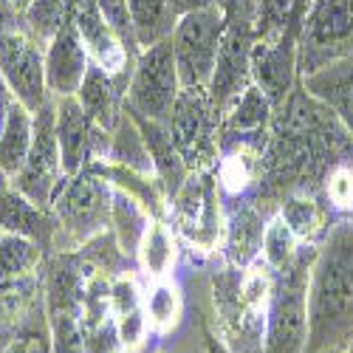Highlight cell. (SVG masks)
<instances>
[{
    "label": "cell",
    "mask_w": 353,
    "mask_h": 353,
    "mask_svg": "<svg viewBox=\"0 0 353 353\" xmlns=\"http://www.w3.org/2000/svg\"><path fill=\"white\" fill-rule=\"evenodd\" d=\"M65 181L63 172V159H60V144H57V130H54V99L34 113V141L32 150L26 156V164L20 172L9 181L20 195H26L32 203L43 210H51Z\"/></svg>",
    "instance_id": "8fae6325"
},
{
    "label": "cell",
    "mask_w": 353,
    "mask_h": 353,
    "mask_svg": "<svg viewBox=\"0 0 353 353\" xmlns=\"http://www.w3.org/2000/svg\"><path fill=\"white\" fill-rule=\"evenodd\" d=\"M77 0H34L32 9L23 14V28L32 37H37L43 46L71 23Z\"/></svg>",
    "instance_id": "4dcf8cb0"
},
{
    "label": "cell",
    "mask_w": 353,
    "mask_h": 353,
    "mask_svg": "<svg viewBox=\"0 0 353 353\" xmlns=\"http://www.w3.org/2000/svg\"><path fill=\"white\" fill-rule=\"evenodd\" d=\"M272 108H274L272 99L252 82L221 116V147L238 144V141H254L260 136H266V128L272 122Z\"/></svg>",
    "instance_id": "e0dca14e"
},
{
    "label": "cell",
    "mask_w": 353,
    "mask_h": 353,
    "mask_svg": "<svg viewBox=\"0 0 353 353\" xmlns=\"http://www.w3.org/2000/svg\"><path fill=\"white\" fill-rule=\"evenodd\" d=\"M0 113H3V110H0Z\"/></svg>",
    "instance_id": "7bdbcfd3"
},
{
    "label": "cell",
    "mask_w": 353,
    "mask_h": 353,
    "mask_svg": "<svg viewBox=\"0 0 353 353\" xmlns=\"http://www.w3.org/2000/svg\"><path fill=\"white\" fill-rule=\"evenodd\" d=\"M207 347H210V353H229V347H226L223 342H218V339H212V336H210V342H207Z\"/></svg>",
    "instance_id": "ab89813d"
},
{
    "label": "cell",
    "mask_w": 353,
    "mask_h": 353,
    "mask_svg": "<svg viewBox=\"0 0 353 353\" xmlns=\"http://www.w3.org/2000/svg\"><path fill=\"white\" fill-rule=\"evenodd\" d=\"M91 57H88L74 23L63 26L46 43V85L51 99L77 97L85 74L91 71Z\"/></svg>",
    "instance_id": "9a60e30c"
},
{
    "label": "cell",
    "mask_w": 353,
    "mask_h": 353,
    "mask_svg": "<svg viewBox=\"0 0 353 353\" xmlns=\"http://www.w3.org/2000/svg\"><path fill=\"white\" fill-rule=\"evenodd\" d=\"M0 184H3V181H0Z\"/></svg>",
    "instance_id": "ee69618b"
},
{
    "label": "cell",
    "mask_w": 353,
    "mask_h": 353,
    "mask_svg": "<svg viewBox=\"0 0 353 353\" xmlns=\"http://www.w3.org/2000/svg\"><path fill=\"white\" fill-rule=\"evenodd\" d=\"M353 339V221L328 229L316 246L308 277L305 353L342 350Z\"/></svg>",
    "instance_id": "6da1fadb"
},
{
    "label": "cell",
    "mask_w": 353,
    "mask_h": 353,
    "mask_svg": "<svg viewBox=\"0 0 353 353\" xmlns=\"http://www.w3.org/2000/svg\"><path fill=\"white\" fill-rule=\"evenodd\" d=\"M32 3L34 0H9V6H12V12H14V17H20L23 20V14L32 9Z\"/></svg>",
    "instance_id": "f35d334b"
},
{
    "label": "cell",
    "mask_w": 353,
    "mask_h": 353,
    "mask_svg": "<svg viewBox=\"0 0 353 353\" xmlns=\"http://www.w3.org/2000/svg\"><path fill=\"white\" fill-rule=\"evenodd\" d=\"M130 23H133V40L136 48H150L172 34L179 14H175L170 0H128Z\"/></svg>",
    "instance_id": "83f0119b"
},
{
    "label": "cell",
    "mask_w": 353,
    "mask_h": 353,
    "mask_svg": "<svg viewBox=\"0 0 353 353\" xmlns=\"http://www.w3.org/2000/svg\"><path fill=\"white\" fill-rule=\"evenodd\" d=\"M353 0H314L303 37L305 77L347 54L353 46Z\"/></svg>",
    "instance_id": "4fadbf2b"
},
{
    "label": "cell",
    "mask_w": 353,
    "mask_h": 353,
    "mask_svg": "<svg viewBox=\"0 0 353 353\" xmlns=\"http://www.w3.org/2000/svg\"><path fill=\"white\" fill-rule=\"evenodd\" d=\"M272 215L260 210L257 201H243L226 215V232H223V252L229 266H249L260 257L263 232H266Z\"/></svg>",
    "instance_id": "ac0fdd59"
},
{
    "label": "cell",
    "mask_w": 353,
    "mask_h": 353,
    "mask_svg": "<svg viewBox=\"0 0 353 353\" xmlns=\"http://www.w3.org/2000/svg\"><path fill=\"white\" fill-rule=\"evenodd\" d=\"M172 3V9H175V14H187V12H192V9H201V6H210V3H215V0H170Z\"/></svg>",
    "instance_id": "8d00e7d4"
},
{
    "label": "cell",
    "mask_w": 353,
    "mask_h": 353,
    "mask_svg": "<svg viewBox=\"0 0 353 353\" xmlns=\"http://www.w3.org/2000/svg\"><path fill=\"white\" fill-rule=\"evenodd\" d=\"M0 232L23 234L48 246L54 243V215L20 195L14 187H0Z\"/></svg>",
    "instance_id": "7402d4cb"
},
{
    "label": "cell",
    "mask_w": 353,
    "mask_h": 353,
    "mask_svg": "<svg viewBox=\"0 0 353 353\" xmlns=\"http://www.w3.org/2000/svg\"><path fill=\"white\" fill-rule=\"evenodd\" d=\"M288 43H257L252 46V82L260 88L263 94L272 99V105H280L288 99L291 88V68L294 57Z\"/></svg>",
    "instance_id": "cb8c5ba5"
},
{
    "label": "cell",
    "mask_w": 353,
    "mask_h": 353,
    "mask_svg": "<svg viewBox=\"0 0 353 353\" xmlns=\"http://www.w3.org/2000/svg\"><path fill=\"white\" fill-rule=\"evenodd\" d=\"M34 141V113L17 99L9 97L3 113H0V181L9 184Z\"/></svg>",
    "instance_id": "ffe728a7"
},
{
    "label": "cell",
    "mask_w": 353,
    "mask_h": 353,
    "mask_svg": "<svg viewBox=\"0 0 353 353\" xmlns=\"http://www.w3.org/2000/svg\"><path fill=\"white\" fill-rule=\"evenodd\" d=\"M14 12H12V6H9V0H0V34L6 32V28H12L14 26Z\"/></svg>",
    "instance_id": "74e56055"
},
{
    "label": "cell",
    "mask_w": 353,
    "mask_h": 353,
    "mask_svg": "<svg viewBox=\"0 0 353 353\" xmlns=\"http://www.w3.org/2000/svg\"><path fill=\"white\" fill-rule=\"evenodd\" d=\"M316 246L303 243L285 269L274 272V294L263 334V353H305L308 345V277Z\"/></svg>",
    "instance_id": "277c9868"
},
{
    "label": "cell",
    "mask_w": 353,
    "mask_h": 353,
    "mask_svg": "<svg viewBox=\"0 0 353 353\" xmlns=\"http://www.w3.org/2000/svg\"><path fill=\"white\" fill-rule=\"evenodd\" d=\"M347 218H350V221H353V210H350V215H347Z\"/></svg>",
    "instance_id": "b9f144b4"
},
{
    "label": "cell",
    "mask_w": 353,
    "mask_h": 353,
    "mask_svg": "<svg viewBox=\"0 0 353 353\" xmlns=\"http://www.w3.org/2000/svg\"><path fill=\"white\" fill-rule=\"evenodd\" d=\"M167 130L190 170H210L218 164L221 116L212 108L207 88H181L167 119Z\"/></svg>",
    "instance_id": "ba28073f"
},
{
    "label": "cell",
    "mask_w": 353,
    "mask_h": 353,
    "mask_svg": "<svg viewBox=\"0 0 353 353\" xmlns=\"http://www.w3.org/2000/svg\"><path fill=\"white\" fill-rule=\"evenodd\" d=\"M54 130H57V144H60L65 179L88 170L97 161H105L110 153L113 130H105L88 119V113L82 110L77 97L54 99Z\"/></svg>",
    "instance_id": "7c38bea8"
},
{
    "label": "cell",
    "mask_w": 353,
    "mask_h": 353,
    "mask_svg": "<svg viewBox=\"0 0 353 353\" xmlns=\"http://www.w3.org/2000/svg\"><path fill=\"white\" fill-rule=\"evenodd\" d=\"M0 82L6 94L32 113L51 102L46 85V46L26 28H6L0 34Z\"/></svg>",
    "instance_id": "9c48e42d"
},
{
    "label": "cell",
    "mask_w": 353,
    "mask_h": 353,
    "mask_svg": "<svg viewBox=\"0 0 353 353\" xmlns=\"http://www.w3.org/2000/svg\"><path fill=\"white\" fill-rule=\"evenodd\" d=\"M153 215L144 210V203L136 201L133 195H128L125 190L113 187V210H110V226L116 234V246L125 254H136L139 241L144 229L150 226Z\"/></svg>",
    "instance_id": "f1b7e54d"
},
{
    "label": "cell",
    "mask_w": 353,
    "mask_h": 353,
    "mask_svg": "<svg viewBox=\"0 0 353 353\" xmlns=\"http://www.w3.org/2000/svg\"><path fill=\"white\" fill-rule=\"evenodd\" d=\"M263 150H266V144L254 141H238L226 147V153L215 164V175L223 195L243 198L257 184V179H263Z\"/></svg>",
    "instance_id": "603a6c76"
},
{
    "label": "cell",
    "mask_w": 353,
    "mask_h": 353,
    "mask_svg": "<svg viewBox=\"0 0 353 353\" xmlns=\"http://www.w3.org/2000/svg\"><path fill=\"white\" fill-rule=\"evenodd\" d=\"M181 88L184 85L172 57V43L167 37L136 54V63L125 88V108L133 116H141V119L167 122Z\"/></svg>",
    "instance_id": "52a82bcc"
},
{
    "label": "cell",
    "mask_w": 353,
    "mask_h": 353,
    "mask_svg": "<svg viewBox=\"0 0 353 353\" xmlns=\"http://www.w3.org/2000/svg\"><path fill=\"white\" fill-rule=\"evenodd\" d=\"M144 314H147V325L150 334L167 336L181 325L184 316V294L181 285L172 277L164 280H150L144 288Z\"/></svg>",
    "instance_id": "4316f807"
},
{
    "label": "cell",
    "mask_w": 353,
    "mask_h": 353,
    "mask_svg": "<svg viewBox=\"0 0 353 353\" xmlns=\"http://www.w3.org/2000/svg\"><path fill=\"white\" fill-rule=\"evenodd\" d=\"M339 353H353V339H350V342H347V345H345Z\"/></svg>",
    "instance_id": "60d3db41"
},
{
    "label": "cell",
    "mask_w": 353,
    "mask_h": 353,
    "mask_svg": "<svg viewBox=\"0 0 353 353\" xmlns=\"http://www.w3.org/2000/svg\"><path fill=\"white\" fill-rule=\"evenodd\" d=\"M325 198L331 210L350 215L353 210V167L350 164H336L325 175Z\"/></svg>",
    "instance_id": "836d02e7"
},
{
    "label": "cell",
    "mask_w": 353,
    "mask_h": 353,
    "mask_svg": "<svg viewBox=\"0 0 353 353\" xmlns=\"http://www.w3.org/2000/svg\"><path fill=\"white\" fill-rule=\"evenodd\" d=\"M48 336L54 353H85V274L57 260L46 285Z\"/></svg>",
    "instance_id": "30bf717a"
},
{
    "label": "cell",
    "mask_w": 353,
    "mask_h": 353,
    "mask_svg": "<svg viewBox=\"0 0 353 353\" xmlns=\"http://www.w3.org/2000/svg\"><path fill=\"white\" fill-rule=\"evenodd\" d=\"M226 28L229 23L218 3L192 9L179 17L170 34V43H172V57H175V65H179V77L184 88L210 85Z\"/></svg>",
    "instance_id": "8992f818"
},
{
    "label": "cell",
    "mask_w": 353,
    "mask_h": 353,
    "mask_svg": "<svg viewBox=\"0 0 353 353\" xmlns=\"http://www.w3.org/2000/svg\"><path fill=\"white\" fill-rule=\"evenodd\" d=\"M34 297H37V274H28L20 280H3L0 283V319L20 322L32 311Z\"/></svg>",
    "instance_id": "d6a6232c"
},
{
    "label": "cell",
    "mask_w": 353,
    "mask_h": 353,
    "mask_svg": "<svg viewBox=\"0 0 353 353\" xmlns=\"http://www.w3.org/2000/svg\"><path fill=\"white\" fill-rule=\"evenodd\" d=\"M3 353H54L51 339L40 331H26L23 336H17Z\"/></svg>",
    "instance_id": "d590c367"
},
{
    "label": "cell",
    "mask_w": 353,
    "mask_h": 353,
    "mask_svg": "<svg viewBox=\"0 0 353 353\" xmlns=\"http://www.w3.org/2000/svg\"><path fill=\"white\" fill-rule=\"evenodd\" d=\"M113 184L88 167L63 181L51 203L54 215V246L60 252H74L91 243L97 234L110 226Z\"/></svg>",
    "instance_id": "3957f363"
},
{
    "label": "cell",
    "mask_w": 353,
    "mask_h": 353,
    "mask_svg": "<svg viewBox=\"0 0 353 353\" xmlns=\"http://www.w3.org/2000/svg\"><path fill=\"white\" fill-rule=\"evenodd\" d=\"M136 260L147 283L164 280L172 274V266L179 260V234H175L167 218H153L150 226L144 229L139 249H136Z\"/></svg>",
    "instance_id": "d4e9b609"
},
{
    "label": "cell",
    "mask_w": 353,
    "mask_h": 353,
    "mask_svg": "<svg viewBox=\"0 0 353 353\" xmlns=\"http://www.w3.org/2000/svg\"><path fill=\"white\" fill-rule=\"evenodd\" d=\"M125 88H128V79L110 77L99 65H91V71L85 74L77 91V102L82 105L91 122H97L105 130H113L125 110Z\"/></svg>",
    "instance_id": "d6986e66"
},
{
    "label": "cell",
    "mask_w": 353,
    "mask_h": 353,
    "mask_svg": "<svg viewBox=\"0 0 353 353\" xmlns=\"http://www.w3.org/2000/svg\"><path fill=\"white\" fill-rule=\"evenodd\" d=\"M300 241H297V234L291 232V226L280 218V212H274L266 223V232H263V243H260V260L266 263V266L272 272H280L285 269L288 263L297 257L300 252Z\"/></svg>",
    "instance_id": "1f68e13d"
},
{
    "label": "cell",
    "mask_w": 353,
    "mask_h": 353,
    "mask_svg": "<svg viewBox=\"0 0 353 353\" xmlns=\"http://www.w3.org/2000/svg\"><path fill=\"white\" fill-rule=\"evenodd\" d=\"M280 218L291 226V232L297 234L300 243L319 246L322 238L328 234V210L308 192V190H291L277 207Z\"/></svg>",
    "instance_id": "484cf974"
},
{
    "label": "cell",
    "mask_w": 353,
    "mask_h": 353,
    "mask_svg": "<svg viewBox=\"0 0 353 353\" xmlns=\"http://www.w3.org/2000/svg\"><path fill=\"white\" fill-rule=\"evenodd\" d=\"M215 167L190 170L187 181L170 198V223L175 234L198 254H212L223 246L226 212L221 203Z\"/></svg>",
    "instance_id": "5b68a950"
},
{
    "label": "cell",
    "mask_w": 353,
    "mask_h": 353,
    "mask_svg": "<svg viewBox=\"0 0 353 353\" xmlns=\"http://www.w3.org/2000/svg\"><path fill=\"white\" fill-rule=\"evenodd\" d=\"M99 14L105 17V23L113 26V32L119 34L130 48H136L133 40V23H130V9H128V0H94ZM139 51V48H136Z\"/></svg>",
    "instance_id": "e575fe53"
},
{
    "label": "cell",
    "mask_w": 353,
    "mask_h": 353,
    "mask_svg": "<svg viewBox=\"0 0 353 353\" xmlns=\"http://www.w3.org/2000/svg\"><path fill=\"white\" fill-rule=\"evenodd\" d=\"M305 94L325 105L353 141V48L305 77Z\"/></svg>",
    "instance_id": "2e32d148"
},
{
    "label": "cell",
    "mask_w": 353,
    "mask_h": 353,
    "mask_svg": "<svg viewBox=\"0 0 353 353\" xmlns=\"http://www.w3.org/2000/svg\"><path fill=\"white\" fill-rule=\"evenodd\" d=\"M274 294V272L260 257L215 274V311L229 353H263V334Z\"/></svg>",
    "instance_id": "7a4b0ae2"
},
{
    "label": "cell",
    "mask_w": 353,
    "mask_h": 353,
    "mask_svg": "<svg viewBox=\"0 0 353 353\" xmlns=\"http://www.w3.org/2000/svg\"><path fill=\"white\" fill-rule=\"evenodd\" d=\"M252 85V40L241 28H226V37L215 63V74L207 85V94L218 116L229 110V105L238 99Z\"/></svg>",
    "instance_id": "5bb4252c"
},
{
    "label": "cell",
    "mask_w": 353,
    "mask_h": 353,
    "mask_svg": "<svg viewBox=\"0 0 353 353\" xmlns=\"http://www.w3.org/2000/svg\"><path fill=\"white\" fill-rule=\"evenodd\" d=\"M110 311L119 328V339L125 353H139L150 336V325H147L144 314V291L136 285L133 277L122 274L110 280Z\"/></svg>",
    "instance_id": "44dd1931"
},
{
    "label": "cell",
    "mask_w": 353,
    "mask_h": 353,
    "mask_svg": "<svg viewBox=\"0 0 353 353\" xmlns=\"http://www.w3.org/2000/svg\"><path fill=\"white\" fill-rule=\"evenodd\" d=\"M43 249L46 246L32 241V238L0 232V283L37 274V266L43 260Z\"/></svg>",
    "instance_id": "f546056e"
}]
</instances>
